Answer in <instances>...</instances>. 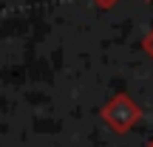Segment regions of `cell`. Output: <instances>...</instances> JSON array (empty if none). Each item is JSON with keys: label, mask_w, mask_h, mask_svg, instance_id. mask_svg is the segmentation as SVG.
<instances>
[{"label": "cell", "mask_w": 153, "mask_h": 147, "mask_svg": "<svg viewBox=\"0 0 153 147\" xmlns=\"http://www.w3.org/2000/svg\"><path fill=\"white\" fill-rule=\"evenodd\" d=\"M145 51H148V54L153 57V31L148 34V37H145Z\"/></svg>", "instance_id": "6da1fadb"}, {"label": "cell", "mask_w": 153, "mask_h": 147, "mask_svg": "<svg viewBox=\"0 0 153 147\" xmlns=\"http://www.w3.org/2000/svg\"><path fill=\"white\" fill-rule=\"evenodd\" d=\"M97 3H99V6H102V9H111V6H114V3H116V0H97Z\"/></svg>", "instance_id": "7a4b0ae2"}, {"label": "cell", "mask_w": 153, "mask_h": 147, "mask_svg": "<svg viewBox=\"0 0 153 147\" xmlns=\"http://www.w3.org/2000/svg\"><path fill=\"white\" fill-rule=\"evenodd\" d=\"M150 147H153V142H150Z\"/></svg>", "instance_id": "3957f363"}]
</instances>
